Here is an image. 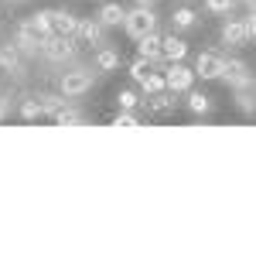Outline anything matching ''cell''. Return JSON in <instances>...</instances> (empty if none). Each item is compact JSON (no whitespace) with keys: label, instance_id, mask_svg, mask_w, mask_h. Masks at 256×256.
I'll use <instances>...</instances> for the list:
<instances>
[{"label":"cell","instance_id":"obj_12","mask_svg":"<svg viewBox=\"0 0 256 256\" xmlns=\"http://www.w3.org/2000/svg\"><path fill=\"white\" fill-rule=\"evenodd\" d=\"M52 34L76 38V34H79V18H76L72 10H52Z\"/></svg>","mask_w":256,"mask_h":256},{"label":"cell","instance_id":"obj_18","mask_svg":"<svg viewBox=\"0 0 256 256\" xmlns=\"http://www.w3.org/2000/svg\"><path fill=\"white\" fill-rule=\"evenodd\" d=\"M96 68H102V72H113V68H120V52H116V48H110V44L96 48Z\"/></svg>","mask_w":256,"mask_h":256},{"label":"cell","instance_id":"obj_16","mask_svg":"<svg viewBox=\"0 0 256 256\" xmlns=\"http://www.w3.org/2000/svg\"><path fill=\"white\" fill-rule=\"evenodd\" d=\"M184 55H188V41L178 34H168L164 38V62H184Z\"/></svg>","mask_w":256,"mask_h":256},{"label":"cell","instance_id":"obj_23","mask_svg":"<svg viewBox=\"0 0 256 256\" xmlns=\"http://www.w3.org/2000/svg\"><path fill=\"white\" fill-rule=\"evenodd\" d=\"M34 31H38L41 38H48L52 34V10H38V14H31V18H24Z\"/></svg>","mask_w":256,"mask_h":256},{"label":"cell","instance_id":"obj_14","mask_svg":"<svg viewBox=\"0 0 256 256\" xmlns=\"http://www.w3.org/2000/svg\"><path fill=\"white\" fill-rule=\"evenodd\" d=\"M106 28H123V20H126V7L123 4H116V0H106L102 7H99V14H96Z\"/></svg>","mask_w":256,"mask_h":256},{"label":"cell","instance_id":"obj_3","mask_svg":"<svg viewBox=\"0 0 256 256\" xmlns=\"http://www.w3.org/2000/svg\"><path fill=\"white\" fill-rule=\"evenodd\" d=\"M92 82H96V72H92V68H76V72H65L58 79V92L68 96V99L86 96V92L92 89Z\"/></svg>","mask_w":256,"mask_h":256},{"label":"cell","instance_id":"obj_10","mask_svg":"<svg viewBox=\"0 0 256 256\" xmlns=\"http://www.w3.org/2000/svg\"><path fill=\"white\" fill-rule=\"evenodd\" d=\"M76 38H82L86 44H92V48H102V44H110L106 41V24L99 18H89V20H79V34Z\"/></svg>","mask_w":256,"mask_h":256},{"label":"cell","instance_id":"obj_21","mask_svg":"<svg viewBox=\"0 0 256 256\" xmlns=\"http://www.w3.org/2000/svg\"><path fill=\"white\" fill-rule=\"evenodd\" d=\"M236 106H239V113L256 116V86H253V89H239V92H236Z\"/></svg>","mask_w":256,"mask_h":256},{"label":"cell","instance_id":"obj_2","mask_svg":"<svg viewBox=\"0 0 256 256\" xmlns=\"http://www.w3.org/2000/svg\"><path fill=\"white\" fill-rule=\"evenodd\" d=\"M222 82L229 86V89H253L256 86V76L250 72V65L242 58H226L222 62Z\"/></svg>","mask_w":256,"mask_h":256},{"label":"cell","instance_id":"obj_26","mask_svg":"<svg viewBox=\"0 0 256 256\" xmlns=\"http://www.w3.org/2000/svg\"><path fill=\"white\" fill-rule=\"evenodd\" d=\"M41 106H44V116H55L62 106H65V96H52V92H41Z\"/></svg>","mask_w":256,"mask_h":256},{"label":"cell","instance_id":"obj_34","mask_svg":"<svg viewBox=\"0 0 256 256\" xmlns=\"http://www.w3.org/2000/svg\"><path fill=\"white\" fill-rule=\"evenodd\" d=\"M0 20H4V14H0Z\"/></svg>","mask_w":256,"mask_h":256},{"label":"cell","instance_id":"obj_9","mask_svg":"<svg viewBox=\"0 0 256 256\" xmlns=\"http://www.w3.org/2000/svg\"><path fill=\"white\" fill-rule=\"evenodd\" d=\"M222 41L229 48H242L250 41V28H246V18H229L222 24Z\"/></svg>","mask_w":256,"mask_h":256},{"label":"cell","instance_id":"obj_7","mask_svg":"<svg viewBox=\"0 0 256 256\" xmlns=\"http://www.w3.org/2000/svg\"><path fill=\"white\" fill-rule=\"evenodd\" d=\"M222 55L218 52H202L195 58V76L202 82H212V79H222Z\"/></svg>","mask_w":256,"mask_h":256},{"label":"cell","instance_id":"obj_32","mask_svg":"<svg viewBox=\"0 0 256 256\" xmlns=\"http://www.w3.org/2000/svg\"><path fill=\"white\" fill-rule=\"evenodd\" d=\"M137 4H144V7H150V4H154V0H137Z\"/></svg>","mask_w":256,"mask_h":256},{"label":"cell","instance_id":"obj_20","mask_svg":"<svg viewBox=\"0 0 256 256\" xmlns=\"http://www.w3.org/2000/svg\"><path fill=\"white\" fill-rule=\"evenodd\" d=\"M55 123L58 126H79V123H86V113H79V110H72V106H62L58 113H55Z\"/></svg>","mask_w":256,"mask_h":256},{"label":"cell","instance_id":"obj_31","mask_svg":"<svg viewBox=\"0 0 256 256\" xmlns=\"http://www.w3.org/2000/svg\"><path fill=\"white\" fill-rule=\"evenodd\" d=\"M239 4H246L250 10H256V0H239Z\"/></svg>","mask_w":256,"mask_h":256},{"label":"cell","instance_id":"obj_6","mask_svg":"<svg viewBox=\"0 0 256 256\" xmlns=\"http://www.w3.org/2000/svg\"><path fill=\"white\" fill-rule=\"evenodd\" d=\"M41 41H44V38H41L28 20H20V24H18V31H14V44L20 48V55H24V58H34V55H38V52H41Z\"/></svg>","mask_w":256,"mask_h":256},{"label":"cell","instance_id":"obj_33","mask_svg":"<svg viewBox=\"0 0 256 256\" xmlns=\"http://www.w3.org/2000/svg\"><path fill=\"white\" fill-rule=\"evenodd\" d=\"M7 4H24V0H7Z\"/></svg>","mask_w":256,"mask_h":256},{"label":"cell","instance_id":"obj_30","mask_svg":"<svg viewBox=\"0 0 256 256\" xmlns=\"http://www.w3.org/2000/svg\"><path fill=\"white\" fill-rule=\"evenodd\" d=\"M246 28H250V41L256 38V10H250L246 14Z\"/></svg>","mask_w":256,"mask_h":256},{"label":"cell","instance_id":"obj_24","mask_svg":"<svg viewBox=\"0 0 256 256\" xmlns=\"http://www.w3.org/2000/svg\"><path fill=\"white\" fill-rule=\"evenodd\" d=\"M140 89H144V96H158L168 89V82H164V72H150L147 79L140 82Z\"/></svg>","mask_w":256,"mask_h":256},{"label":"cell","instance_id":"obj_13","mask_svg":"<svg viewBox=\"0 0 256 256\" xmlns=\"http://www.w3.org/2000/svg\"><path fill=\"white\" fill-rule=\"evenodd\" d=\"M137 52H140V58L164 62V38H160L158 31H150V34H144V38L137 41Z\"/></svg>","mask_w":256,"mask_h":256},{"label":"cell","instance_id":"obj_19","mask_svg":"<svg viewBox=\"0 0 256 256\" xmlns=\"http://www.w3.org/2000/svg\"><path fill=\"white\" fill-rule=\"evenodd\" d=\"M184 106H188V113H192V116H205V113L212 110V99L205 96V92L188 89V102H184Z\"/></svg>","mask_w":256,"mask_h":256},{"label":"cell","instance_id":"obj_4","mask_svg":"<svg viewBox=\"0 0 256 256\" xmlns=\"http://www.w3.org/2000/svg\"><path fill=\"white\" fill-rule=\"evenodd\" d=\"M41 55L48 62H55V65H65V62L76 58V44L65 34H48V38L41 41Z\"/></svg>","mask_w":256,"mask_h":256},{"label":"cell","instance_id":"obj_28","mask_svg":"<svg viewBox=\"0 0 256 256\" xmlns=\"http://www.w3.org/2000/svg\"><path fill=\"white\" fill-rule=\"evenodd\" d=\"M113 126H140L137 110H120V113H116V120H113Z\"/></svg>","mask_w":256,"mask_h":256},{"label":"cell","instance_id":"obj_29","mask_svg":"<svg viewBox=\"0 0 256 256\" xmlns=\"http://www.w3.org/2000/svg\"><path fill=\"white\" fill-rule=\"evenodd\" d=\"M7 116H10V99H7L4 92H0V123H4Z\"/></svg>","mask_w":256,"mask_h":256},{"label":"cell","instance_id":"obj_25","mask_svg":"<svg viewBox=\"0 0 256 256\" xmlns=\"http://www.w3.org/2000/svg\"><path fill=\"white\" fill-rule=\"evenodd\" d=\"M116 102H120V110H140V106H144V96H137L134 89H120Z\"/></svg>","mask_w":256,"mask_h":256},{"label":"cell","instance_id":"obj_22","mask_svg":"<svg viewBox=\"0 0 256 256\" xmlns=\"http://www.w3.org/2000/svg\"><path fill=\"white\" fill-rule=\"evenodd\" d=\"M150 72H158V62H150V58H137L134 65H130V79L137 82V86H140L144 79H147Z\"/></svg>","mask_w":256,"mask_h":256},{"label":"cell","instance_id":"obj_17","mask_svg":"<svg viewBox=\"0 0 256 256\" xmlns=\"http://www.w3.org/2000/svg\"><path fill=\"white\" fill-rule=\"evenodd\" d=\"M20 120H28V123H34V120L44 116V106H41V96H28L20 99V110H18Z\"/></svg>","mask_w":256,"mask_h":256},{"label":"cell","instance_id":"obj_11","mask_svg":"<svg viewBox=\"0 0 256 256\" xmlns=\"http://www.w3.org/2000/svg\"><path fill=\"white\" fill-rule=\"evenodd\" d=\"M174 92L171 89H164V92H158V96H144V110L147 113H154V116H171L174 113Z\"/></svg>","mask_w":256,"mask_h":256},{"label":"cell","instance_id":"obj_27","mask_svg":"<svg viewBox=\"0 0 256 256\" xmlns=\"http://www.w3.org/2000/svg\"><path fill=\"white\" fill-rule=\"evenodd\" d=\"M236 4L239 0H205V10H208V14H232Z\"/></svg>","mask_w":256,"mask_h":256},{"label":"cell","instance_id":"obj_1","mask_svg":"<svg viewBox=\"0 0 256 256\" xmlns=\"http://www.w3.org/2000/svg\"><path fill=\"white\" fill-rule=\"evenodd\" d=\"M123 28H126V34H130L134 41H140L144 34H150V31H158V14H154V7H144V4H137L134 10H126Z\"/></svg>","mask_w":256,"mask_h":256},{"label":"cell","instance_id":"obj_8","mask_svg":"<svg viewBox=\"0 0 256 256\" xmlns=\"http://www.w3.org/2000/svg\"><path fill=\"white\" fill-rule=\"evenodd\" d=\"M0 72L7 76H24V55L14 41H0Z\"/></svg>","mask_w":256,"mask_h":256},{"label":"cell","instance_id":"obj_5","mask_svg":"<svg viewBox=\"0 0 256 256\" xmlns=\"http://www.w3.org/2000/svg\"><path fill=\"white\" fill-rule=\"evenodd\" d=\"M195 79H198L195 68H188L184 62H168V68H164V82L171 92H188L195 86Z\"/></svg>","mask_w":256,"mask_h":256},{"label":"cell","instance_id":"obj_15","mask_svg":"<svg viewBox=\"0 0 256 256\" xmlns=\"http://www.w3.org/2000/svg\"><path fill=\"white\" fill-rule=\"evenodd\" d=\"M198 24V10L195 7H178L174 14H171V31H195Z\"/></svg>","mask_w":256,"mask_h":256}]
</instances>
